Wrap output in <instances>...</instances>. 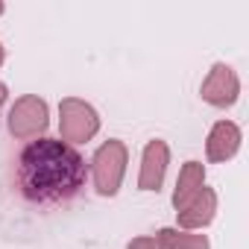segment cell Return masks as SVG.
Listing matches in <instances>:
<instances>
[{"instance_id":"6da1fadb","label":"cell","mask_w":249,"mask_h":249,"mask_svg":"<svg viewBox=\"0 0 249 249\" xmlns=\"http://www.w3.org/2000/svg\"><path fill=\"white\" fill-rule=\"evenodd\" d=\"M88 179V161L62 138H36L18 156V185L33 205L73 199Z\"/></svg>"},{"instance_id":"7a4b0ae2","label":"cell","mask_w":249,"mask_h":249,"mask_svg":"<svg viewBox=\"0 0 249 249\" xmlns=\"http://www.w3.org/2000/svg\"><path fill=\"white\" fill-rule=\"evenodd\" d=\"M126 164H129V150L120 138H108L97 147L88 170L94 179V191L100 196H114L123 185V176H126Z\"/></svg>"},{"instance_id":"3957f363","label":"cell","mask_w":249,"mask_h":249,"mask_svg":"<svg viewBox=\"0 0 249 249\" xmlns=\"http://www.w3.org/2000/svg\"><path fill=\"white\" fill-rule=\"evenodd\" d=\"M100 132V114L91 103L79 97H65L59 103V138L71 147L91 141Z\"/></svg>"},{"instance_id":"277c9868","label":"cell","mask_w":249,"mask_h":249,"mask_svg":"<svg viewBox=\"0 0 249 249\" xmlns=\"http://www.w3.org/2000/svg\"><path fill=\"white\" fill-rule=\"evenodd\" d=\"M9 135L18 138V141H36V138H44L47 126H50V108H47V100H41L38 94H24L12 103L9 108Z\"/></svg>"},{"instance_id":"5b68a950","label":"cell","mask_w":249,"mask_h":249,"mask_svg":"<svg viewBox=\"0 0 249 249\" xmlns=\"http://www.w3.org/2000/svg\"><path fill=\"white\" fill-rule=\"evenodd\" d=\"M199 97H202L208 106H214V108H229V106H234L237 97H240V79H237L234 68H229L226 62H217V65L208 71V76L202 79Z\"/></svg>"},{"instance_id":"8992f818","label":"cell","mask_w":249,"mask_h":249,"mask_svg":"<svg viewBox=\"0 0 249 249\" xmlns=\"http://www.w3.org/2000/svg\"><path fill=\"white\" fill-rule=\"evenodd\" d=\"M167 164H170V147L161 138H153L144 147L141 156V173H138V188L141 191H161L164 176H167Z\"/></svg>"},{"instance_id":"52a82bcc","label":"cell","mask_w":249,"mask_h":249,"mask_svg":"<svg viewBox=\"0 0 249 249\" xmlns=\"http://www.w3.org/2000/svg\"><path fill=\"white\" fill-rule=\"evenodd\" d=\"M240 141H243V132H240L237 123H231V120H217L214 126H211V132H208V141H205V156H208V161L226 164L229 159L237 156Z\"/></svg>"},{"instance_id":"ba28073f","label":"cell","mask_w":249,"mask_h":249,"mask_svg":"<svg viewBox=\"0 0 249 249\" xmlns=\"http://www.w3.org/2000/svg\"><path fill=\"white\" fill-rule=\"evenodd\" d=\"M214 217H217V191L214 188H202L182 211H176L179 229H185V231H202L205 226H211Z\"/></svg>"},{"instance_id":"9c48e42d","label":"cell","mask_w":249,"mask_h":249,"mask_svg":"<svg viewBox=\"0 0 249 249\" xmlns=\"http://www.w3.org/2000/svg\"><path fill=\"white\" fill-rule=\"evenodd\" d=\"M205 188V164L202 161H185L173 188V208L182 211L199 191Z\"/></svg>"},{"instance_id":"30bf717a","label":"cell","mask_w":249,"mask_h":249,"mask_svg":"<svg viewBox=\"0 0 249 249\" xmlns=\"http://www.w3.org/2000/svg\"><path fill=\"white\" fill-rule=\"evenodd\" d=\"M156 243L161 249H211L208 234L185 231V229H170V226L156 231Z\"/></svg>"},{"instance_id":"8fae6325","label":"cell","mask_w":249,"mask_h":249,"mask_svg":"<svg viewBox=\"0 0 249 249\" xmlns=\"http://www.w3.org/2000/svg\"><path fill=\"white\" fill-rule=\"evenodd\" d=\"M126 249H161L159 243H156V237H132L129 243H126Z\"/></svg>"},{"instance_id":"7c38bea8","label":"cell","mask_w":249,"mask_h":249,"mask_svg":"<svg viewBox=\"0 0 249 249\" xmlns=\"http://www.w3.org/2000/svg\"><path fill=\"white\" fill-rule=\"evenodd\" d=\"M6 97H9V88L0 82V108H3V103H6Z\"/></svg>"},{"instance_id":"4fadbf2b","label":"cell","mask_w":249,"mask_h":249,"mask_svg":"<svg viewBox=\"0 0 249 249\" xmlns=\"http://www.w3.org/2000/svg\"><path fill=\"white\" fill-rule=\"evenodd\" d=\"M3 59H6V47L0 44V65H3Z\"/></svg>"}]
</instances>
